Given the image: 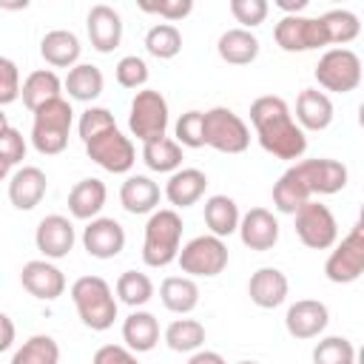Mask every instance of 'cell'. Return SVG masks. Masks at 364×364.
I'll return each instance as SVG.
<instances>
[{
	"label": "cell",
	"mask_w": 364,
	"mask_h": 364,
	"mask_svg": "<svg viewBox=\"0 0 364 364\" xmlns=\"http://www.w3.org/2000/svg\"><path fill=\"white\" fill-rule=\"evenodd\" d=\"M71 301L85 327L102 333L117 318V296L102 276H80L71 284Z\"/></svg>",
	"instance_id": "3"
},
{
	"label": "cell",
	"mask_w": 364,
	"mask_h": 364,
	"mask_svg": "<svg viewBox=\"0 0 364 364\" xmlns=\"http://www.w3.org/2000/svg\"><path fill=\"white\" fill-rule=\"evenodd\" d=\"M182 273H188L191 279L193 276H219L228 262H230V253H228V245L225 239L213 236V233H202V236H193L188 245L179 247V256H176Z\"/></svg>",
	"instance_id": "7"
},
{
	"label": "cell",
	"mask_w": 364,
	"mask_h": 364,
	"mask_svg": "<svg viewBox=\"0 0 364 364\" xmlns=\"http://www.w3.org/2000/svg\"><path fill=\"white\" fill-rule=\"evenodd\" d=\"M48 191V179L37 165H23L20 171H14V176L9 179V199L17 210H31L43 202Z\"/></svg>",
	"instance_id": "21"
},
{
	"label": "cell",
	"mask_w": 364,
	"mask_h": 364,
	"mask_svg": "<svg viewBox=\"0 0 364 364\" xmlns=\"http://www.w3.org/2000/svg\"><path fill=\"white\" fill-rule=\"evenodd\" d=\"M296 171V176L301 179L304 191L310 193V199L318 193V196H333L338 191L347 188V179H350V171L344 162L338 159H327V156H316V159H301V162H293L290 165Z\"/></svg>",
	"instance_id": "12"
},
{
	"label": "cell",
	"mask_w": 364,
	"mask_h": 364,
	"mask_svg": "<svg viewBox=\"0 0 364 364\" xmlns=\"http://www.w3.org/2000/svg\"><path fill=\"white\" fill-rule=\"evenodd\" d=\"M316 82L324 91L350 94L361 85V57L350 48H327L316 65Z\"/></svg>",
	"instance_id": "9"
},
{
	"label": "cell",
	"mask_w": 364,
	"mask_h": 364,
	"mask_svg": "<svg viewBox=\"0 0 364 364\" xmlns=\"http://www.w3.org/2000/svg\"><path fill=\"white\" fill-rule=\"evenodd\" d=\"M173 131L182 148H202L205 145V111H185L176 119Z\"/></svg>",
	"instance_id": "41"
},
{
	"label": "cell",
	"mask_w": 364,
	"mask_h": 364,
	"mask_svg": "<svg viewBox=\"0 0 364 364\" xmlns=\"http://www.w3.org/2000/svg\"><path fill=\"white\" fill-rule=\"evenodd\" d=\"M139 9L148 14H159L168 23H176L193 11V0H159V3H142Z\"/></svg>",
	"instance_id": "46"
},
{
	"label": "cell",
	"mask_w": 364,
	"mask_h": 364,
	"mask_svg": "<svg viewBox=\"0 0 364 364\" xmlns=\"http://www.w3.org/2000/svg\"><path fill=\"white\" fill-rule=\"evenodd\" d=\"M270 6L267 0H230V14L236 17V23H242V28H256L264 23Z\"/></svg>",
	"instance_id": "44"
},
{
	"label": "cell",
	"mask_w": 364,
	"mask_h": 364,
	"mask_svg": "<svg viewBox=\"0 0 364 364\" xmlns=\"http://www.w3.org/2000/svg\"><path fill=\"white\" fill-rule=\"evenodd\" d=\"M239 364H256V361H239Z\"/></svg>",
	"instance_id": "54"
},
{
	"label": "cell",
	"mask_w": 364,
	"mask_h": 364,
	"mask_svg": "<svg viewBox=\"0 0 364 364\" xmlns=\"http://www.w3.org/2000/svg\"><path fill=\"white\" fill-rule=\"evenodd\" d=\"M205 188H208L205 171H199V168H179L165 182V199L173 205V210L176 208H191V205H196L205 196Z\"/></svg>",
	"instance_id": "23"
},
{
	"label": "cell",
	"mask_w": 364,
	"mask_h": 364,
	"mask_svg": "<svg viewBox=\"0 0 364 364\" xmlns=\"http://www.w3.org/2000/svg\"><path fill=\"white\" fill-rule=\"evenodd\" d=\"M165 344L173 353H196L205 344V324L196 318H176L165 327Z\"/></svg>",
	"instance_id": "34"
},
{
	"label": "cell",
	"mask_w": 364,
	"mask_h": 364,
	"mask_svg": "<svg viewBox=\"0 0 364 364\" xmlns=\"http://www.w3.org/2000/svg\"><path fill=\"white\" fill-rule=\"evenodd\" d=\"M63 88L77 102H94L102 94V88H105V77H102V71L97 65L77 63L74 68H68V74L63 80Z\"/></svg>",
	"instance_id": "30"
},
{
	"label": "cell",
	"mask_w": 364,
	"mask_h": 364,
	"mask_svg": "<svg viewBox=\"0 0 364 364\" xmlns=\"http://www.w3.org/2000/svg\"><path fill=\"white\" fill-rule=\"evenodd\" d=\"M117 299L128 307H142L154 299V282L139 270H125L117 279Z\"/></svg>",
	"instance_id": "38"
},
{
	"label": "cell",
	"mask_w": 364,
	"mask_h": 364,
	"mask_svg": "<svg viewBox=\"0 0 364 364\" xmlns=\"http://www.w3.org/2000/svg\"><path fill=\"white\" fill-rule=\"evenodd\" d=\"M91 364H139V361H136V353H131L122 344H102L94 353Z\"/></svg>",
	"instance_id": "48"
},
{
	"label": "cell",
	"mask_w": 364,
	"mask_h": 364,
	"mask_svg": "<svg viewBox=\"0 0 364 364\" xmlns=\"http://www.w3.org/2000/svg\"><path fill=\"white\" fill-rule=\"evenodd\" d=\"M80 51H82V46H80L77 34L65 31V28H54L40 40V54L54 68H74L80 60Z\"/></svg>",
	"instance_id": "27"
},
{
	"label": "cell",
	"mask_w": 364,
	"mask_h": 364,
	"mask_svg": "<svg viewBox=\"0 0 364 364\" xmlns=\"http://www.w3.org/2000/svg\"><path fill=\"white\" fill-rule=\"evenodd\" d=\"M85 28H88L91 46L100 54L114 51L119 46V40H122V17H119V11L114 6H105V3H97V6L88 9Z\"/></svg>",
	"instance_id": "18"
},
{
	"label": "cell",
	"mask_w": 364,
	"mask_h": 364,
	"mask_svg": "<svg viewBox=\"0 0 364 364\" xmlns=\"http://www.w3.org/2000/svg\"><path fill=\"white\" fill-rule=\"evenodd\" d=\"M318 20H321V26L327 31V43L330 46L336 43L338 48H344L347 43H353L358 37V31H361V23H358V17L350 9H330Z\"/></svg>",
	"instance_id": "35"
},
{
	"label": "cell",
	"mask_w": 364,
	"mask_h": 364,
	"mask_svg": "<svg viewBox=\"0 0 364 364\" xmlns=\"http://www.w3.org/2000/svg\"><path fill=\"white\" fill-rule=\"evenodd\" d=\"M122 341L131 353H151L159 344V321L148 310H134L122 321Z\"/></svg>",
	"instance_id": "26"
},
{
	"label": "cell",
	"mask_w": 364,
	"mask_h": 364,
	"mask_svg": "<svg viewBox=\"0 0 364 364\" xmlns=\"http://www.w3.org/2000/svg\"><path fill=\"white\" fill-rule=\"evenodd\" d=\"M159 196H162L159 185H156L151 176H145V173L128 176V179L122 182V188H119V202H122V208H125L128 213H134V216H139V213H154L156 205H159Z\"/></svg>",
	"instance_id": "25"
},
{
	"label": "cell",
	"mask_w": 364,
	"mask_h": 364,
	"mask_svg": "<svg viewBox=\"0 0 364 364\" xmlns=\"http://www.w3.org/2000/svg\"><path fill=\"white\" fill-rule=\"evenodd\" d=\"M273 37H276V46L282 51H316V48H324L330 46L327 43V31L321 26L318 17H304V14H290V17H282L273 28Z\"/></svg>",
	"instance_id": "13"
},
{
	"label": "cell",
	"mask_w": 364,
	"mask_h": 364,
	"mask_svg": "<svg viewBox=\"0 0 364 364\" xmlns=\"http://www.w3.org/2000/svg\"><path fill=\"white\" fill-rule=\"evenodd\" d=\"M333 100L318 88H304L296 97V122L301 131H324L333 122Z\"/></svg>",
	"instance_id": "22"
},
{
	"label": "cell",
	"mask_w": 364,
	"mask_h": 364,
	"mask_svg": "<svg viewBox=\"0 0 364 364\" xmlns=\"http://www.w3.org/2000/svg\"><path fill=\"white\" fill-rule=\"evenodd\" d=\"M205 145L219 154H245L250 145V128L236 111L216 105L205 111Z\"/></svg>",
	"instance_id": "6"
},
{
	"label": "cell",
	"mask_w": 364,
	"mask_h": 364,
	"mask_svg": "<svg viewBox=\"0 0 364 364\" xmlns=\"http://www.w3.org/2000/svg\"><path fill=\"white\" fill-rule=\"evenodd\" d=\"M20 284L43 301H54L65 293V276L57 264H51L48 259H31L23 264L20 270Z\"/></svg>",
	"instance_id": "15"
},
{
	"label": "cell",
	"mask_w": 364,
	"mask_h": 364,
	"mask_svg": "<svg viewBox=\"0 0 364 364\" xmlns=\"http://www.w3.org/2000/svg\"><path fill=\"white\" fill-rule=\"evenodd\" d=\"M108 128H117L114 114H111L108 108H100V105L85 108L82 117H80V122H77V131H80V139H82V142H88L91 136H97V134H102V131H108Z\"/></svg>",
	"instance_id": "42"
},
{
	"label": "cell",
	"mask_w": 364,
	"mask_h": 364,
	"mask_svg": "<svg viewBox=\"0 0 364 364\" xmlns=\"http://www.w3.org/2000/svg\"><path fill=\"white\" fill-rule=\"evenodd\" d=\"M20 97H23V105L34 114L40 105H46V102L63 97V80H60L51 68H37V71H31V74L23 80Z\"/></svg>",
	"instance_id": "28"
},
{
	"label": "cell",
	"mask_w": 364,
	"mask_h": 364,
	"mask_svg": "<svg viewBox=\"0 0 364 364\" xmlns=\"http://www.w3.org/2000/svg\"><path fill=\"white\" fill-rule=\"evenodd\" d=\"M276 6L284 11V17H290V14H301L307 9V0H276Z\"/></svg>",
	"instance_id": "51"
},
{
	"label": "cell",
	"mask_w": 364,
	"mask_h": 364,
	"mask_svg": "<svg viewBox=\"0 0 364 364\" xmlns=\"http://www.w3.org/2000/svg\"><path fill=\"white\" fill-rule=\"evenodd\" d=\"M9 128V119H6V114H3V108H0V134Z\"/></svg>",
	"instance_id": "53"
},
{
	"label": "cell",
	"mask_w": 364,
	"mask_h": 364,
	"mask_svg": "<svg viewBox=\"0 0 364 364\" xmlns=\"http://www.w3.org/2000/svg\"><path fill=\"white\" fill-rule=\"evenodd\" d=\"M327 324H330V310L318 299H299L284 313V327L293 338H316L327 330Z\"/></svg>",
	"instance_id": "16"
},
{
	"label": "cell",
	"mask_w": 364,
	"mask_h": 364,
	"mask_svg": "<svg viewBox=\"0 0 364 364\" xmlns=\"http://www.w3.org/2000/svg\"><path fill=\"white\" fill-rule=\"evenodd\" d=\"M114 71H117V82L122 88H142L148 82V63L142 57H136V54L122 57Z\"/></svg>",
	"instance_id": "43"
},
{
	"label": "cell",
	"mask_w": 364,
	"mask_h": 364,
	"mask_svg": "<svg viewBox=\"0 0 364 364\" xmlns=\"http://www.w3.org/2000/svg\"><path fill=\"white\" fill-rule=\"evenodd\" d=\"M364 273V225L355 222L341 242L333 245L327 262H324V276L333 284H353Z\"/></svg>",
	"instance_id": "8"
},
{
	"label": "cell",
	"mask_w": 364,
	"mask_h": 364,
	"mask_svg": "<svg viewBox=\"0 0 364 364\" xmlns=\"http://www.w3.org/2000/svg\"><path fill=\"white\" fill-rule=\"evenodd\" d=\"M105 199H108L105 182L97 179V176H85V179H80V182L68 191V210H71L74 219L91 222V219L100 216Z\"/></svg>",
	"instance_id": "24"
},
{
	"label": "cell",
	"mask_w": 364,
	"mask_h": 364,
	"mask_svg": "<svg viewBox=\"0 0 364 364\" xmlns=\"http://www.w3.org/2000/svg\"><path fill=\"white\" fill-rule=\"evenodd\" d=\"M14 336H17L14 321H11L6 313H0V353H6V350L14 344Z\"/></svg>",
	"instance_id": "49"
},
{
	"label": "cell",
	"mask_w": 364,
	"mask_h": 364,
	"mask_svg": "<svg viewBox=\"0 0 364 364\" xmlns=\"http://www.w3.org/2000/svg\"><path fill=\"white\" fill-rule=\"evenodd\" d=\"M159 299H162L165 310L185 316L199 304V284L191 276H168L159 284Z\"/></svg>",
	"instance_id": "31"
},
{
	"label": "cell",
	"mask_w": 364,
	"mask_h": 364,
	"mask_svg": "<svg viewBox=\"0 0 364 364\" xmlns=\"http://www.w3.org/2000/svg\"><path fill=\"white\" fill-rule=\"evenodd\" d=\"M142 162L156 173H173L182 168V145L171 136L142 145Z\"/></svg>",
	"instance_id": "33"
},
{
	"label": "cell",
	"mask_w": 364,
	"mask_h": 364,
	"mask_svg": "<svg viewBox=\"0 0 364 364\" xmlns=\"http://www.w3.org/2000/svg\"><path fill=\"white\" fill-rule=\"evenodd\" d=\"M216 51L230 65H250L259 57V37L247 28H228L219 37Z\"/></svg>",
	"instance_id": "29"
},
{
	"label": "cell",
	"mask_w": 364,
	"mask_h": 364,
	"mask_svg": "<svg viewBox=\"0 0 364 364\" xmlns=\"http://www.w3.org/2000/svg\"><path fill=\"white\" fill-rule=\"evenodd\" d=\"M0 159L11 168V165H17L20 159H26V139H23V134L17 131V128H6L3 134H0Z\"/></svg>",
	"instance_id": "47"
},
{
	"label": "cell",
	"mask_w": 364,
	"mask_h": 364,
	"mask_svg": "<svg viewBox=\"0 0 364 364\" xmlns=\"http://www.w3.org/2000/svg\"><path fill=\"white\" fill-rule=\"evenodd\" d=\"M304 202H310V193L304 191V185H301V179L296 176V171L287 168V171L279 176V182L273 185V205H276V210H282V213H296Z\"/></svg>",
	"instance_id": "37"
},
{
	"label": "cell",
	"mask_w": 364,
	"mask_h": 364,
	"mask_svg": "<svg viewBox=\"0 0 364 364\" xmlns=\"http://www.w3.org/2000/svg\"><path fill=\"white\" fill-rule=\"evenodd\" d=\"M57 361H60V344L46 333L31 336L11 355V364H57Z\"/></svg>",
	"instance_id": "39"
},
{
	"label": "cell",
	"mask_w": 364,
	"mask_h": 364,
	"mask_svg": "<svg viewBox=\"0 0 364 364\" xmlns=\"http://www.w3.org/2000/svg\"><path fill=\"white\" fill-rule=\"evenodd\" d=\"M128 128L142 145L162 139L168 134V100L154 88L136 91L128 111Z\"/></svg>",
	"instance_id": "5"
},
{
	"label": "cell",
	"mask_w": 364,
	"mask_h": 364,
	"mask_svg": "<svg viewBox=\"0 0 364 364\" xmlns=\"http://www.w3.org/2000/svg\"><path fill=\"white\" fill-rule=\"evenodd\" d=\"M77 242V233H74V225L71 219L60 216V213H51V216H43L37 230H34V245L37 250L46 256V259H63L71 253Z\"/></svg>",
	"instance_id": "17"
},
{
	"label": "cell",
	"mask_w": 364,
	"mask_h": 364,
	"mask_svg": "<svg viewBox=\"0 0 364 364\" xmlns=\"http://www.w3.org/2000/svg\"><path fill=\"white\" fill-rule=\"evenodd\" d=\"M250 122L256 128L259 145L284 162H296L307 151V136L290 114V105L282 97L264 94L250 102Z\"/></svg>",
	"instance_id": "1"
},
{
	"label": "cell",
	"mask_w": 364,
	"mask_h": 364,
	"mask_svg": "<svg viewBox=\"0 0 364 364\" xmlns=\"http://www.w3.org/2000/svg\"><path fill=\"white\" fill-rule=\"evenodd\" d=\"M239 239L250 250H270L279 242V219L267 208H250L239 219Z\"/></svg>",
	"instance_id": "19"
},
{
	"label": "cell",
	"mask_w": 364,
	"mask_h": 364,
	"mask_svg": "<svg viewBox=\"0 0 364 364\" xmlns=\"http://www.w3.org/2000/svg\"><path fill=\"white\" fill-rule=\"evenodd\" d=\"M182 247V216L173 208H156L145 222L142 262L148 267H168Z\"/></svg>",
	"instance_id": "2"
},
{
	"label": "cell",
	"mask_w": 364,
	"mask_h": 364,
	"mask_svg": "<svg viewBox=\"0 0 364 364\" xmlns=\"http://www.w3.org/2000/svg\"><path fill=\"white\" fill-rule=\"evenodd\" d=\"M82 247L94 259H114L125 247V228L111 216H97L82 228Z\"/></svg>",
	"instance_id": "14"
},
{
	"label": "cell",
	"mask_w": 364,
	"mask_h": 364,
	"mask_svg": "<svg viewBox=\"0 0 364 364\" xmlns=\"http://www.w3.org/2000/svg\"><path fill=\"white\" fill-rule=\"evenodd\" d=\"M287 290H290V282L279 267H259L247 282V296L262 310H273L284 304Z\"/></svg>",
	"instance_id": "20"
},
{
	"label": "cell",
	"mask_w": 364,
	"mask_h": 364,
	"mask_svg": "<svg viewBox=\"0 0 364 364\" xmlns=\"http://www.w3.org/2000/svg\"><path fill=\"white\" fill-rule=\"evenodd\" d=\"M85 154L91 162H97L108 173H128L136 162V148L119 128H108V131L91 136L85 142Z\"/></svg>",
	"instance_id": "11"
},
{
	"label": "cell",
	"mask_w": 364,
	"mask_h": 364,
	"mask_svg": "<svg viewBox=\"0 0 364 364\" xmlns=\"http://www.w3.org/2000/svg\"><path fill=\"white\" fill-rule=\"evenodd\" d=\"M20 97V71L17 63L0 54V108L11 105Z\"/></svg>",
	"instance_id": "45"
},
{
	"label": "cell",
	"mask_w": 364,
	"mask_h": 364,
	"mask_svg": "<svg viewBox=\"0 0 364 364\" xmlns=\"http://www.w3.org/2000/svg\"><path fill=\"white\" fill-rule=\"evenodd\" d=\"M71 102L65 97H57L34 111V125H31V145L43 156L63 154L68 145V131H71Z\"/></svg>",
	"instance_id": "4"
},
{
	"label": "cell",
	"mask_w": 364,
	"mask_h": 364,
	"mask_svg": "<svg viewBox=\"0 0 364 364\" xmlns=\"http://www.w3.org/2000/svg\"><path fill=\"white\" fill-rule=\"evenodd\" d=\"M296 236L310 250H330L338 242V222L333 210L316 199L304 202L296 213Z\"/></svg>",
	"instance_id": "10"
},
{
	"label": "cell",
	"mask_w": 364,
	"mask_h": 364,
	"mask_svg": "<svg viewBox=\"0 0 364 364\" xmlns=\"http://www.w3.org/2000/svg\"><path fill=\"white\" fill-rule=\"evenodd\" d=\"M145 48L156 60H173L182 51V31L173 23H156L145 34Z\"/></svg>",
	"instance_id": "36"
},
{
	"label": "cell",
	"mask_w": 364,
	"mask_h": 364,
	"mask_svg": "<svg viewBox=\"0 0 364 364\" xmlns=\"http://www.w3.org/2000/svg\"><path fill=\"white\" fill-rule=\"evenodd\" d=\"M239 219H242L239 205H236L230 196H225V193H213V196L205 199V225L210 228L213 236L225 239V236L236 233Z\"/></svg>",
	"instance_id": "32"
},
{
	"label": "cell",
	"mask_w": 364,
	"mask_h": 364,
	"mask_svg": "<svg viewBox=\"0 0 364 364\" xmlns=\"http://www.w3.org/2000/svg\"><path fill=\"white\" fill-rule=\"evenodd\" d=\"M9 171H11V168H9V165H6V162H3V159H0V182H3V179H6V176H9Z\"/></svg>",
	"instance_id": "52"
},
{
	"label": "cell",
	"mask_w": 364,
	"mask_h": 364,
	"mask_svg": "<svg viewBox=\"0 0 364 364\" xmlns=\"http://www.w3.org/2000/svg\"><path fill=\"white\" fill-rule=\"evenodd\" d=\"M313 364H355V347L344 336H327L313 347Z\"/></svg>",
	"instance_id": "40"
},
{
	"label": "cell",
	"mask_w": 364,
	"mask_h": 364,
	"mask_svg": "<svg viewBox=\"0 0 364 364\" xmlns=\"http://www.w3.org/2000/svg\"><path fill=\"white\" fill-rule=\"evenodd\" d=\"M188 364H228V361L216 350H196V353H191Z\"/></svg>",
	"instance_id": "50"
}]
</instances>
